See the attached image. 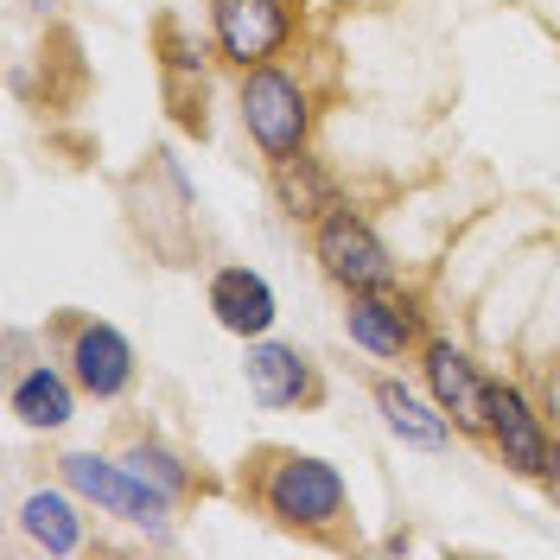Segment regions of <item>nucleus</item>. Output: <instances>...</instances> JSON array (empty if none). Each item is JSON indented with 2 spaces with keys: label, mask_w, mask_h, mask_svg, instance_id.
Masks as SVG:
<instances>
[{
  "label": "nucleus",
  "mask_w": 560,
  "mask_h": 560,
  "mask_svg": "<svg viewBox=\"0 0 560 560\" xmlns=\"http://www.w3.org/2000/svg\"><path fill=\"white\" fill-rule=\"evenodd\" d=\"M243 497L275 528L313 541V548H350L357 541V510L350 485L331 458L300 453V446H255L243 458Z\"/></svg>",
  "instance_id": "f257e3e1"
},
{
  "label": "nucleus",
  "mask_w": 560,
  "mask_h": 560,
  "mask_svg": "<svg viewBox=\"0 0 560 560\" xmlns=\"http://www.w3.org/2000/svg\"><path fill=\"white\" fill-rule=\"evenodd\" d=\"M236 115H243V135L255 140V153L275 166L313 147V90L280 65H255L236 83Z\"/></svg>",
  "instance_id": "f03ea898"
},
{
  "label": "nucleus",
  "mask_w": 560,
  "mask_h": 560,
  "mask_svg": "<svg viewBox=\"0 0 560 560\" xmlns=\"http://www.w3.org/2000/svg\"><path fill=\"white\" fill-rule=\"evenodd\" d=\"M313 261L325 268L331 287L345 293H383V287H401V261L388 255V243L376 236V223L363 210H325L313 223Z\"/></svg>",
  "instance_id": "7ed1b4c3"
},
{
  "label": "nucleus",
  "mask_w": 560,
  "mask_h": 560,
  "mask_svg": "<svg viewBox=\"0 0 560 560\" xmlns=\"http://www.w3.org/2000/svg\"><path fill=\"white\" fill-rule=\"evenodd\" d=\"M58 478H65L83 503H96L103 516H115V523H135V528H153L160 541L173 535V510L178 503H166L160 490L140 478L135 465H121V458H103V453H65L58 458Z\"/></svg>",
  "instance_id": "20e7f679"
},
{
  "label": "nucleus",
  "mask_w": 560,
  "mask_h": 560,
  "mask_svg": "<svg viewBox=\"0 0 560 560\" xmlns=\"http://www.w3.org/2000/svg\"><path fill=\"white\" fill-rule=\"evenodd\" d=\"M51 331H58V363L77 376V388H83L90 401H121V395L135 388V376H140L135 345H128L108 318L65 313Z\"/></svg>",
  "instance_id": "39448f33"
},
{
  "label": "nucleus",
  "mask_w": 560,
  "mask_h": 560,
  "mask_svg": "<svg viewBox=\"0 0 560 560\" xmlns=\"http://www.w3.org/2000/svg\"><path fill=\"white\" fill-rule=\"evenodd\" d=\"M293 0H210V38L217 58L236 70L275 65L280 51L293 45Z\"/></svg>",
  "instance_id": "423d86ee"
},
{
  "label": "nucleus",
  "mask_w": 560,
  "mask_h": 560,
  "mask_svg": "<svg viewBox=\"0 0 560 560\" xmlns=\"http://www.w3.org/2000/svg\"><path fill=\"white\" fill-rule=\"evenodd\" d=\"M243 383H248V401L268 408V415H313L325 408V370L300 345H280V338H248V357H243Z\"/></svg>",
  "instance_id": "0eeeda50"
},
{
  "label": "nucleus",
  "mask_w": 560,
  "mask_h": 560,
  "mask_svg": "<svg viewBox=\"0 0 560 560\" xmlns=\"http://www.w3.org/2000/svg\"><path fill=\"white\" fill-rule=\"evenodd\" d=\"M345 338L370 357H383V363H401V357H420V345H427V313L401 287L345 293Z\"/></svg>",
  "instance_id": "6e6552de"
},
{
  "label": "nucleus",
  "mask_w": 560,
  "mask_h": 560,
  "mask_svg": "<svg viewBox=\"0 0 560 560\" xmlns=\"http://www.w3.org/2000/svg\"><path fill=\"white\" fill-rule=\"evenodd\" d=\"M485 440L497 446V458H503L516 478H541L548 458H555V433H548V420L535 415V401H528L516 383H490Z\"/></svg>",
  "instance_id": "1a4fd4ad"
},
{
  "label": "nucleus",
  "mask_w": 560,
  "mask_h": 560,
  "mask_svg": "<svg viewBox=\"0 0 560 560\" xmlns=\"http://www.w3.org/2000/svg\"><path fill=\"white\" fill-rule=\"evenodd\" d=\"M420 376H427V395L453 415L458 433H478V440H485L490 383L478 376V363H471L453 338H427V345H420Z\"/></svg>",
  "instance_id": "9d476101"
},
{
  "label": "nucleus",
  "mask_w": 560,
  "mask_h": 560,
  "mask_svg": "<svg viewBox=\"0 0 560 560\" xmlns=\"http://www.w3.org/2000/svg\"><path fill=\"white\" fill-rule=\"evenodd\" d=\"M205 300H210V318H217L230 338H243V345H248V338H268V331H275V318H280L275 287L255 275V268H243V261L210 268Z\"/></svg>",
  "instance_id": "9b49d317"
},
{
  "label": "nucleus",
  "mask_w": 560,
  "mask_h": 560,
  "mask_svg": "<svg viewBox=\"0 0 560 560\" xmlns=\"http://www.w3.org/2000/svg\"><path fill=\"white\" fill-rule=\"evenodd\" d=\"M77 376H70L65 363H20L13 370V383H7V408L26 420V427H38V433H58V427H70V415H77Z\"/></svg>",
  "instance_id": "f8f14e48"
},
{
  "label": "nucleus",
  "mask_w": 560,
  "mask_h": 560,
  "mask_svg": "<svg viewBox=\"0 0 560 560\" xmlns=\"http://www.w3.org/2000/svg\"><path fill=\"white\" fill-rule=\"evenodd\" d=\"M370 395H376V415H383V427L401 440V446H420V453H440L446 440H453L458 427L453 415L433 401V395H415V388L401 383V376H376L370 383Z\"/></svg>",
  "instance_id": "ddd939ff"
},
{
  "label": "nucleus",
  "mask_w": 560,
  "mask_h": 560,
  "mask_svg": "<svg viewBox=\"0 0 560 560\" xmlns=\"http://www.w3.org/2000/svg\"><path fill=\"white\" fill-rule=\"evenodd\" d=\"M268 185H275V205L287 210L293 223H318L325 210L345 205L338 173L318 160L313 147H306V153H293V160H275V166H268Z\"/></svg>",
  "instance_id": "4468645a"
},
{
  "label": "nucleus",
  "mask_w": 560,
  "mask_h": 560,
  "mask_svg": "<svg viewBox=\"0 0 560 560\" xmlns=\"http://www.w3.org/2000/svg\"><path fill=\"white\" fill-rule=\"evenodd\" d=\"M20 535L45 548V555H83L90 548V528H83V503L77 490H26L20 503Z\"/></svg>",
  "instance_id": "2eb2a0df"
},
{
  "label": "nucleus",
  "mask_w": 560,
  "mask_h": 560,
  "mask_svg": "<svg viewBox=\"0 0 560 560\" xmlns=\"http://www.w3.org/2000/svg\"><path fill=\"white\" fill-rule=\"evenodd\" d=\"M115 458H121V465H135L140 478L166 497V503H185V497L198 490V471L185 465V453H173V446H166V440H153V433H135Z\"/></svg>",
  "instance_id": "dca6fc26"
},
{
  "label": "nucleus",
  "mask_w": 560,
  "mask_h": 560,
  "mask_svg": "<svg viewBox=\"0 0 560 560\" xmlns=\"http://www.w3.org/2000/svg\"><path fill=\"white\" fill-rule=\"evenodd\" d=\"M160 65H166V77H205L210 51L198 45V38H185L178 20H160Z\"/></svg>",
  "instance_id": "f3484780"
},
{
  "label": "nucleus",
  "mask_w": 560,
  "mask_h": 560,
  "mask_svg": "<svg viewBox=\"0 0 560 560\" xmlns=\"http://www.w3.org/2000/svg\"><path fill=\"white\" fill-rule=\"evenodd\" d=\"M541 485H548V497H555V510H560V440H555V458H548V471H541Z\"/></svg>",
  "instance_id": "a211bd4d"
},
{
  "label": "nucleus",
  "mask_w": 560,
  "mask_h": 560,
  "mask_svg": "<svg viewBox=\"0 0 560 560\" xmlns=\"http://www.w3.org/2000/svg\"><path fill=\"white\" fill-rule=\"evenodd\" d=\"M26 7H33V13H58V0H26Z\"/></svg>",
  "instance_id": "6ab92c4d"
}]
</instances>
